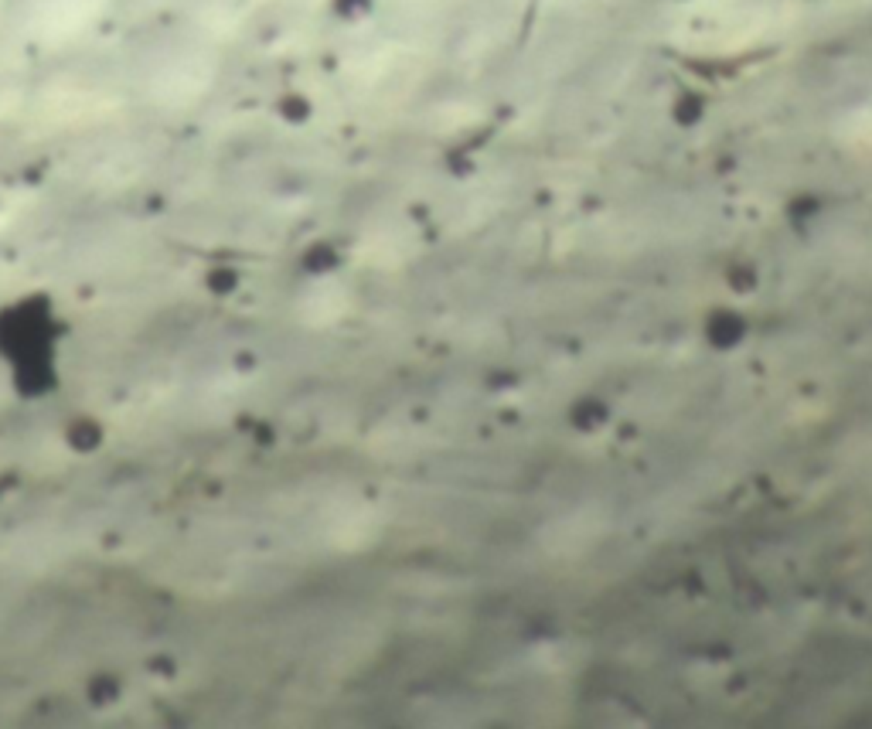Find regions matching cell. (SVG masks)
I'll return each mask as SVG.
<instances>
[{
	"mask_svg": "<svg viewBox=\"0 0 872 729\" xmlns=\"http://www.w3.org/2000/svg\"><path fill=\"white\" fill-rule=\"evenodd\" d=\"M76 324L48 286H24L0 297V378L24 405L55 399L69 378Z\"/></svg>",
	"mask_w": 872,
	"mask_h": 729,
	"instance_id": "obj_1",
	"label": "cell"
}]
</instances>
